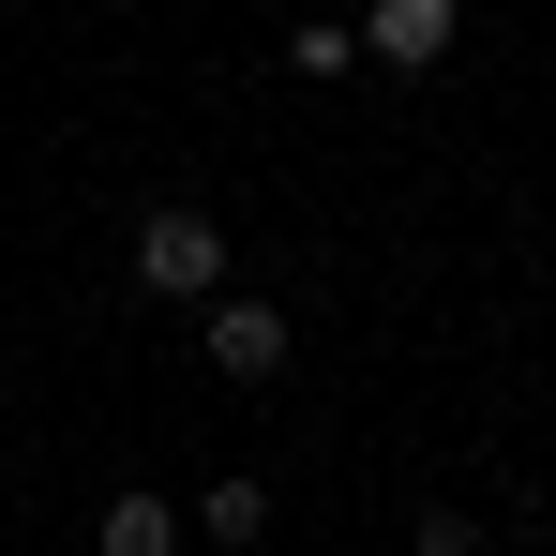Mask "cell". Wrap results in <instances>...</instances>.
I'll return each instance as SVG.
<instances>
[{"label":"cell","instance_id":"4","mask_svg":"<svg viewBox=\"0 0 556 556\" xmlns=\"http://www.w3.org/2000/svg\"><path fill=\"white\" fill-rule=\"evenodd\" d=\"M181 542H195L181 496H151V481H121V496L91 511V556H181Z\"/></svg>","mask_w":556,"mask_h":556},{"label":"cell","instance_id":"2","mask_svg":"<svg viewBox=\"0 0 556 556\" xmlns=\"http://www.w3.org/2000/svg\"><path fill=\"white\" fill-rule=\"evenodd\" d=\"M195 331H211V376H226V391H271V376H286V346H301L271 286H226V301H211Z\"/></svg>","mask_w":556,"mask_h":556},{"label":"cell","instance_id":"3","mask_svg":"<svg viewBox=\"0 0 556 556\" xmlns=\"http://www.w3.org/2000/svg\"><path fill=\"white\" fill-rule=\"evenodd\" d=\"M346 30H362V61H391V76H437L466 46V0H362Z\"/></svg>","mask_w":556,"mask_h":556},{"label":"cell","instance_id":"1","mask_svg":"<svg viewBox=\"0 0 556 556\" xmlns=\"http://www.w3.org/2000/svg\"><path fill=\"white\" fill-rule=\"evenodd\" d=\"M136 286L211 316V301H226V226H211L195 195H151V211H136Z\"/></svg>","mask_w":556,"mask_h":556},{"label":"cell","instance_id":"7","mask_svg":"<svg viewBox=\"0 0 556 556\" xmlns=\"http://www.w3.org/2000/svg\"><path fill=\"white\" fill-rule=\"evenodd\" d=\"M406 542H421V556H481V511H452V496H437V511H421Z\"/></svg>","mask_w":556,"mask_h":556},{"label":"cell","instance_id":"6","mask_svg":"<svg viewBox=\"0 0 556 556\" xmlns=\"http://www.w3.org/2000/svg\"><path fill=\"white\" fill-rule=\"evenodd\" d=\"M271 61L301 76V91H331V76H362V30H346V15H301V30H286Z\"/></svg>","mask_w":556,"mask_h":556},{"label":"cell","instance_id":"5","mask_svg":"<svg viewBox=\"0 0 556 556\" xmlns=\"http://www.w3.org/2000/svg\"><path fill=\"white\" fill-rule=\"evenodd\" d=\"M181 527H195V542H226V556H256V542H271V481H241V466H226Z\"/></svg>","mask_w":556,"mask_h":556}]
</instances>
